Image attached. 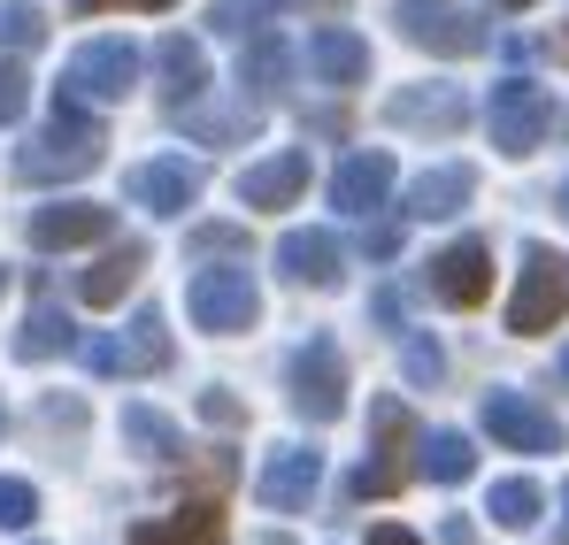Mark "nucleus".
Returning a JSON list of instances; mask_svg holds the SVG:
<instances>
[{
    "mask_svg": "<svg viewBox=\"0 0 569 545\" xmlns=\"http://www.w3.org/2000/svg\"><path fill=\"white\" fill-rule=\"evenodd\" d=\"M100 147H108V131H100V115L86 100H54V115L16 147V184H70V178H93L100 170Z\"/></svg>",
    "mask_w": 569,
    "mask_h": 545,
    "instance_id": "f257e3e1",
    "label": "nucleus"
},
{
    "mask_svg": "<svg viewBox=\"0 0 569 545\" xmlns=\"http://www.w3.org/2000/svg\"><path fill=\"white\" fill-rule=\"evenodd\" d=\"M562 315H569V254L523 246V284H516V300H508V331H516V339H539V331H555Z\"/></svg>",
    "mask_w": 569,
    "mask_h": 545,
    "instance_id": "f03ea898",
    "label": "nucleus"
},
{
    "mask_svg": "<svg viewBox=\"0 0 569 545\" xmlns=\"http://www.w3.org/2000/svg\"><path fill=\"white\" fill-rule=\"evenodd\" d=\"M284 384H292V415H308V423H339V415H347V354H339V339H308V346H292Z\"/></svg>",
    "mask_w": 569,
    "mask_h": 545,
    "instance_id": "7ed1b4c3",
    "label": "nucleus"
},
{
    "mask_svg": "<svg viewBox=\"0 0 569 545\" xmlns=\"http://www.w3.org/2000/svg\"><path fill=\"white\" fill-rule=\"evenodd\" d=\"M131 85H139V47L131 39H86L62 62V92L86 100V108H116V100H131Z\"/></svg>",
    "mask_w": 569,
    "mask_h": 545,
    "instance_id": "20e7f679",
    "label": "nucleus"
},
{
    "mask_svg": "<svg viewBox=\"0 0 569 545\" xmlns=\"http://www.w3.org/2000/svg\"><path fill=\"white\" fill-rule=\"evenodd\" d=\"M392 23H400V39L423 47V54H485V47H492V31L477 23L462 0H392Z\"/></svg>",
    "mask_w": 569,
    "mask_h": 545,
    "instance_id": "39448f33",
    "label": "nucleus"
},
{
    "mask_svg": "<svg viewBox=\"0 0 569 545\" xmlns=\"http://www.w3.org/2000/svg\"><path fill=\"white\" fill-rule=\"evenodd\" d=\"M408 446H423V438H416V423H408V407H400V400H378V407H370V461L355 468V492H362V499L400 492V484L416 476Z\"/></svg>",
    "mask_w": 569,
    "mask_h": 545,
    "instance_id": "423d86ee",
    "label": "nucleus"
},
{
    "mask_svg": "<svg viewBox=\"0 0 569 545\" xmlns=\"http://www.w3.org/2000/svg\"><path fill=\"white\" fill-rule=\"evenodd\" d=\"M186 307H192V323H200L208 339H239V331H254L262 292H254L247 270H200L186 284Z\"/></svg>",
    "mask_w": 569,
    "mask_h": 545,
    "instance_id": "0eeeda50",
    "label": "nucleus"
},
{
    "mask_svg": "<svg viewBox=\"0 0 569 545\" xmlns=\"http://www.w3.org/2000/svg\"><path fill=\"white\" fill-rule=\"evenodd\" d=\"M485 123H492V147L523 162V154L555 131V100H547V85H531V78H508V85H492Z\"/></svg>",
    "mask_w": 569,
    "mask_h": 545,
    "instance_id": "6e6552de",
    "label": "nucleus"
},
{
    "mask_svg": "<svg viewBox=\"0 0 569 545\" xmlns=\"http://www.w3.org/2000/svg\"><path fill=\"white\" fill-rule=\"evenodd\" d=\"M485 431L508 446V454H562V423L539 407V400H523V392H485Z\"/></svg>",
    "mask_w": 569,
    "mask_h": 545,
    "instance_id": "1a4fd4ad",
    "label": "nucleus"
},
{
    "mask_svg": "<svg viewBox=\"0 0 569 545\" xmlns=\"http://www.w3.org/2000/svg\"><path fill=\"white\" fill-rule=\"evenodd\" d=\"M86 362L100 376H147V369H170V331H162V307H139L123 339H93Z\"/></svg>",
    "mask_w": 569,
    "mask_h": 545,
    "instance_id": "9d476101",
    "label": "nucleus"
},
{
    "mask_svg": "<svg viewBox=\"0 0 569 545\" xmlns=\"http://www.w3.org/2000/svg\"><path fill=\"white\" fill-rule=\"evenodd\" d=\"M100 239H116V208H100V200L31 208V246L39 254H70V246H100Z\"/></svg>",
    "mask_w": 569,
    "mask_h": 545,
    "instance_id": "9b49d317",
    "label": "nucleus"
},
{
    "mask_svg": "<svg viewBox=\"0 0 569 545\" xmlns=\"http://www.w3.org/2000/svg\"><path fill=\"white\" fill-rule=\"evenodd\" d=\"M385 123H392V131L455 139V131L470 123V100H462V85H400L392 100H385Z\"/></svg>",
    "mask_w": 569,
    "mask_h": 545,
    "instance_id": "f8f14e48",
    "label": "nucleus"
},
{
    "mask_svg": "<svg viewBox=\"0 0 569 545\" xmlns=\"http://www.w3.org/2000/svg\"><path fill=\"white\" fill-rule=\"evenodd\" d=\"M316 484H323V454L316 446H278V454L262 461V476H254V499L270 515H300L316 499Z\"/></svg>",
    "mask_w": 569,
    "mask_h": 545,
    "instance_id": "ddd939ff",
    "label": "nucleus"
},
{
    "mask_svg": "<svg viewBox=\"0 0 569 545\" xmlns=\"http://www.w3.org/2000/svg\"><path fill=\"white\" fill-rule=\"evenodd\" d=\"M123 192H131L147 215H186L192 200H200V162H186V154L139 162V170H123Z\"/></svg>",
    "mask_w": 569,
    "mask_h": 545,
    "instance_id": "4468645a",
    "label": "nucleus"
},
{
    "mask_svg": "<svg viewBox=\"0 0 569 545\" xmlns=\"http://www.w3.org/2000/svg\"><path fill=\"white\" fill-rule=\"evenodd\" d=\"M431 300L439 307H477L485 292H492V254H485V239H455L439 262H431Z\"/></svg>",
    "mask_w": 569,
    "mask_h": 545,
    "instance_id": "2eb2a0df",
    "label": "nucleus"
},
{
    "mask_svg": "<svg viewBox=\"0 0 569 545\" xmlns=\"http://www.w3.org/2000/svg\"><path fill=\"white\" fill-rule=\"evenodd\" d=\"M392 154L385 147H362V154H347L339 170H331V208L339 215H370V208H385L392 200Z\"/></svg>",
    "mask_w": 569,
    "mask_h": 545,
    "instance_id": "dca6fc26",
    "label": "nucleus"
},
{
    "mask_svg": "<svg viewBox=\"0 0 569 545\" xmlns=\"http://www.w3.org/2000/svg\"><path fill=\"white\" fill-rule=\"evenodd\" d=\"M278 270L292 276V284L331 292V284L347 276V246H339L331 231H284V239H278Z\"/></svg>",
    "mask_w": 569,
    "mask_h": 545,
    "instance_id": "f3484780",
    "label": "nucleus"
},
{
    "mask_svg": "<svg viewBox=\"0 0 569 545\" xmlns=\"http://www.w3.org/2000/svg\"><path fill=\"white\" fill-rule=\"evenodd\" d=\"M470 192H477L470 162H439V170H423V178L408 184V200H400V208H408L416 223H447V215H462V208H470Z\"/></svg>",
    "mask_w": 569,
    "mask_h": 545,
    "instance_id": "a211bd4d",
    "label": "nucleus"
},
{
    "mask_svg": "<svg viewBox=\"0 0 569 545\" xmlns=\"http://www.w3.org/2000/svg\"><path fill=\"white\" fill-rule=\"evenodd\" d=\"M308 70H316L323 85H362V78H370V39L347 31V23H323V31L308 39Z\"/></svg>",
    "mask_w": 569,
    "mask_h": 545,
    "instance_id": "6ab92c4d",
    "label": "nucleus"
},
{
    "mask_svg": "<svg viewBox=\"0 0 569 545\" xmlns=\"http://www.w3.org/2000/svg\"><path fill=\"white\" fill-rule=\"evenodd\" d=\"M300 192H308V154H300V147H284L270 162L239 170V200H247V208H292Z\"/></svg>",
    "mask_w": 569,
    "mask_h": 545,
    "instance_id": "aec40b11",
    "label": "nucleus"
},
{
    "mask_svg": "<svg viewBox=\"0 0 569 545\" xmlns=\"http://www.w3.org/2000/svg\"><path fill=\"white\" fill-rule=\"evenodd\" d=\"M139 270H147V239H116L93 270L78 276V300H86V307H116V300L139 284Z\"/></svg>",
    "mask_w": 569,
    "mask_h": 545,
    "instance_id": "412c9836",
    "label": "nucleus"
},
{
    "mask_svg": "<svg viewBox=\"0 0 569 545\" xmlns=\"http://www.w3.org/2000/svg\"><path fill=\"white\" fill-rule=\"evenodd\" d=\"M131 545H223V507H216V499H186L178 515L139 523Z\"/></svg>",
    "mask_w": 569,
    "mask_h": 545,
    "instance_id": "4be33fe9",
    "label": "nucleus"
},
{
    "mask_svg": "<svg viewBox=\"0 0 569 545\" xmlns=\"http://www.w3.org/2000/svg\"><path fill=\"white\" fill-rule=\"evenodd\" d=\"M154 70H162V92H170V108H186L208 92V47L186 39V31H170L162 47H154Z\"/></svg>",
    "mask_w": 569,
    "mask_h": 545,
    "instance_id": "5701e85b",
    "label": "nucleus"
},
{
    "mask_svg": "<svg viewBox=\"0 0 569 545\" xmlns=\"http://www.w3.org/2000/svg\"><path fill=\"white\" fill-rule=\"evenodd\" d=\"M123 446H131L139 461H186V431H178L162 407L131 400V407H123Z\"/></svg>",
    "mask_w": 569,
    "mask_h": 545,
    "instance_id": "b1692460",
    "label": "nucleus"
},
{
    "mask_svg": "<svg viewBox=\"0 0 569 545\" xmlns=\"http://www.w3.org/2000/svg\"><path fill=\"white\" fill-rule=\"evenodd\" d=\"M62 346H78V331H70V315L39 292L31 315H23V331L8 339V354H16V362H47V354H62Z\"/></svg>",
    "mask_w": 569,
    "mask_h": 545,
    "instance_id": "393cba45",
    "label": "nucleus"
},
{
    "mask_svg": "<svg viewBox=\"0 0 569 545\" xmlns=\"http://www.w3.org/2000/svg\"><path fill=\"white\" fill-rule=\"evenodd\" d=\"M284 78H292V47H284L278 31H262V39L239 54V85L254 92V100H270V92H284Z\"/></svg>",
    "mask_w": 569,
    "mask_h": 545,
    "instance_id": "a878e982",
    "label": "nucleus"
},
{
    "mask_svg": "<svg viewBox=\"0 0 569 545\" xmlns=\"http://www.w3.org/2000/svg\"><path fill=\"white\" fill-rule=\"evenodd\" d=\"M477 468V446L462 431H431L423 446H416V476H431V484H462Z\"/></svg>",
    "mask_w": 569,
    "mask_h": 545,
    "instance_id": "bb28decb",
    "label": "nucleus"
},
{
    "mask_svg": "<svg viewBox=\"0 0 569 545\" xmlns=\"http://www.w3.org/2000/svg\"><path fill=\"white\" fill-rule=\"evenodd\" d=\"M485 515H492L500 531H531V523L547 515V492H539L531 476H500V484H492V499H485Z\"/></svg>",
    "mask_w": 569,
    "mask_h": 545,
    "instance_id": "cd10ccee",
    "label": "nucleus"
},
{
    "mask_svg": "<svg viewBox=\"0 0 569 545\" xmlns=\"http://www.w3.org/2000/svg\"><path fill=\"white\" fill-rule=\"evenodd\" d=\"M178 123H186L192 139H254V108H178Z\"/></svg>",
    "mask_w": 569,
    "mask_h": 545,
    "instance_id": "c85d7f7f",
    "label": "nucleus"
},
{
    "mask_svg": "<svg viewBox=\"0 0 569 545\" xmlns=\"http://www.w3.org/2000/svg\"><path fill=\"white\" fill-rule=\"evenodd\" d=\"M400 369H408V384H439V376H447V354H439V339H431V331H408V346H400Z\"/></svg>",
    "mask_w": 569,
    "mask_h": 545,
    "instance_id": "c756f323",
    "label": "nucleus"
},
{
    "mask_svg": "<svg viewBox=\"0 0 569 545\" xmlns=\"http://www.w3.org/2000/svg\"><path fill=\"white\" fill-rule=\"evenodd\" d=\"M270 16H278V0H216V8H208V23L231 31V39H247V31L270 23Z\"/></svg>",
    "mask_w": 569,
    "mask_h": 545,
    "instance_id": "7c9ffc66",
    "label": "nucleus"
},
{
    "mask_svg": "<svg viewBox=\"0 0 569 545\" xmlns=\"http://www.w3.org/2000/svg\"><path fill=\"white\" fill-rule=\"evenodd\" d=\"M0 39L23 54V47H39V39H47V16H39L31 0H8V8H0Z\"/></svg>",
    "mask_w": 569,
    "mask_h": 545,
    "instance_id": "2f4dec72",
    "label": "nucleus"
},
{
    "mask_svg": "<svg viewBox=\"0 0 569 545\" xmlns=\"http://www.w3.org/2000/svg\"><path fill=\"white\" fill-rule=\"evenodd\" d=\"M39 523V492L23 476H0V531H31Z\"/></svg>",
    "mask_w": 569,
    "mask_h": 545,
    "instance_id": "473e14b6",
    "label": "nucleus"
},
{
    "mask_svg": "<svg viewBox=\"0 0 569 545\" xmlns=\"http://www.w3.org/2000/svg\"><path fill=\"white\" fill-rule=\"evenodd\" d=\"M23 108H31V70L8 54L0 62V123H23Z\"/></svg>",
    "mask_w": 569,
    "mask_h": 545,
    "instance_id": "72a5a7b5",
    "label": "nucleus"
},
{
    "mask_svg": "<svg viewBox=\"0 0 569 545\" xmlns=\"http://www.w3.org/2000/svg\"><path fill=\"white\" fill-rule=\"evenodd\" d=\"M247 246V231H231V223H208V231H192V254H239Z\"/></svg>",
    "mask_w": 569,
    "mask_h": 545,
    "instance_id": "f704fd0d",
    "label": "nucleus"
},
{
    "mask_svg": "<svg viewBox=\"0 0 569 545\" xmlns=\"http://www.w3.org/2000/svg\"><path fill=\"white\" fill-rule=\"evenodd\" d=\"M200 415H208V423H223V431H231V423H247V407H239L231 392H200Z\"/></svg>",
    "mask_w": 569,
    "mask_h": 545,
    "instance_id": "c9c22d12",
    "label": "nucleus"
},
{
    "mask_svg": "<svg viewBox=\"0 0 569 545\" xmlns=\"http://www.w3.org/2000/svg\"><path fill=\"white\" fill-rule=\"evenodd\" d=\"M362 246H370V254H378V262H385V254H400V231H392V223H378V231H370Z\"/></svg>",
    "mask_w": 569,
    "mask_h": 545,
    "instance_id": "e433bc0d",
    "label": "nucleus"
},
{
    "mask_svg": "<svg viewBox=\"0 0 569 545\" xmlns=\"http://www.w3.org/2000/svg\"><path fill=\"white\" fill-rule=\"evenodd\" d=\"M70 8H86V16H93V8H178V0H70Z\"/></svg>",
    "mask_w": 569,
    "mask_h": 545,
    "instance_id": "4c0bfd02",
    "label": "nucleus"
},
{
    "mask_svg": "<svg viewBox=\"0 0 569 545\" xmlns=\"http://www.w3.org/2000/svg\"><path fill=\"white\" fill-rule=\"evenodd\" d=\"M370 545H423V538H416V531H400V523H378V531H370Z\"/></svg>",
    "mask_w": 569,
    "mask_h": 545,
    "instance_id": "58836bf2",
    "label": "nucleus"
},
{
    "mask_svg": "<svg viewBox=\"0 0 569 545\" xmlns=\"http://www.w3.org/2000/svg\"><path fill=\"white\" fill-rule=\"evenodd\" d=\"M439 538H447V545H477V531H470V523H462V515H455V523H447Z\"/></svg>",
    "mask_w": 569,
    "mask_h": 545,
    "instance_id": "ea45409f",
    "label": "nucleus"
},
{
    "mask_svg": "<svg viewBox=\"0 0 569 545\" xmlns=\"http://www.w3.org/2000/svg\"><path fill=\"white\" fill-rule=\"evenodd\" d=\"M555 545H569V484H562V523H555Z\"/></svg>",
    "mask_w": 569,
    "mask_h": 545,
    "instance_id": "a19ab883",
    "label": "nucleus"
},
{
    "mask_svg": "<svg viewBox=\"0 0 569 545\" xmlns=\"http://www.w3.org/2000/svg\"><path fill=\"white\" fill-rule=\"evenodd\" d=\"M300 8H347V0H300Z\"/></svg>",
    "mask_w": 569,
    "mask_h": 545,
    "instance_id": "79ce46f5",
    "label": "nucleus"
},
{
    "mask_svg": "<svg viewBox=\"0 0 569 545\" xmlns=\"http://www.w3.org/2000/svg\"><path fill=\"white\" fill-rule=\"evenodd\" d=\"M492 8H531V0H492Z\"/></svg>",
    "mask_w": 569,
    "mask_h": 545,
    "instance_id": "37998d69",
    "label": "nucleus"
},
{
    "mask_svg": "<svg viewBox=\"0 0 569 545\" xmlns=\"http://www.w3.org/2000/svg\"><path fill=\"white\" fill-rule=\"evenodd\" d=\"M562 215H569V178H562Z\"/></svg>",
    "mask_w": 569,
    "mask_h": 545,
    "instance_id": "c03bdc74",
    "label": "nucleus"
},
{
    "mask_svg": "<svg viewBox=\"0 0 569 545\" xmlns=\"http://www.w3.org/2000/svg\"><path fill=\"white\" fill-rule=\"evenodd\" d=\"M262 545H292V538H262Z\"/></svg>",
    "mask_w": 569,
    "mask_h": 545,
    "instance_id": "a18cd8bd",
    "label": "nucleus"
},
{
    "mask_svg": "<svg viewBox=\"0 0 569 545\" xmlns=\"http://www.w3.org/2000/svg\"><path fill=\"white\" fill-rule=\"evenodd\" d=\"M562 376H569V346H562Z\"/></svg>",
    "mask_w": 569,
    "mask_h": 545,
    "instance_id": "49530a36",
    "label": "nucleus"
},
{
    "mask_svg": "<svg viewBox=\"0 0 569 545\" xmlns=\"http://www.w3.org/2000/svg\"><path fill=\"white\" fill-rule=\"evenodd\" d=\"M0 423H8V415H0Z\"/></svg>",
    "mask_w": 569,
    "mask_h": 545,
    "instance_id": "de8ad7c7",
    "label": "nucleus"
}]
</instances>
